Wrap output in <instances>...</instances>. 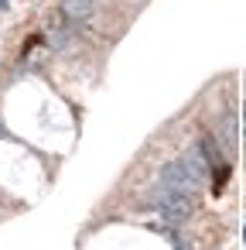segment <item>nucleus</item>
I'll return each mask as SVG.
<instances>
[{
	"instance_id": "nucleus-1",
	"label": "nucleus",
	"mask_w": 246,
	"mask_h": 250,
	"mask_svg": "<svg viewBox=\"0 0 246 250\" xmlns=\"http://www.w3.org/2000/svg\"><path fill=\"white\" fill-rule=\"evenodd\" d=\"M226 178H229V168H226V165H219V171H215V178H212V188H215V192H222Z\"/></svg>"
}]
</instances>
